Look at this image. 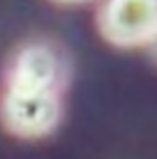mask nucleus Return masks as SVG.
I'll return each mask as SVG.
<instances>
[{
  "mask_svg": "<svg viewBox=\"0 0 157 159\" xmlns=\"http://www.w3.org/2000/svg\"><path fill=\"white\" fill-rule=\"evenodd\" d=\"M59 2H71V4H75V2H85V0H59Z\"/></svg>",
  "mask_w": 157,
  "mask_h": 159,
  "instance_id": "20e7f679",
  "label": "nucleus"
},
{
  "mask_svg": "<svg viewBox=\"0 0 157 159\" xmlns=\"http://www.w3.org/2000/svg\"><path fill=\"white\" fill-rule=\"evenodd\" d=\"M101 30L111 43L135 47L157 39V0H107Z\"/></svg>",
  "mask_w": 157,
  "mask_h": 159,
  "instance_id": "f03ea898",
  "label": "nucleus"
},
{
  "mask_svg": "<svg viewBox=\"0 0 157 159\" xmlns=\"http://www.w3.org/2000/svg\"><path fill=\"white\" fill-rule=\"evenodd\" d=\"M6 83L59 91L63 83V61L47 44H30L16 52Z\"/></svg>",
  "mask_w": 157,
  "mask_h": 159,
  "instance_id": "7ed1b4c3",
  "label": "nucleus"
},
{
  "mask_svg": "<svg viewBox=\"0 0 157 159\" xmlns=\"http://www.w3.org/2000/svg\"><path fill=\"white\" fill-rule=\"evenodd\" d=\"M155 54H157V39H155Z\"/></svg>",
  "mask_w": 157,
  "mask_h": 159,
  "instance_id": "39448f33",
  "label": "nucleus"
},
{
  "mask_svg": "<svg viewBox=\"0 0 157 159\" xmlns=\"http://www.w3.org/2000/svg\"><path fill=\"white\" fill-rule=\"evenodd\" d=\"M0 115L4 125L20 137L47 135L61 119L59 91L6 83Z\"/></svg>",
  "mask_w": 157,
  "mask_h": 159,
  "instance_id": "f257e3e1",
  "label": "nucleus"
}]
</instances>
